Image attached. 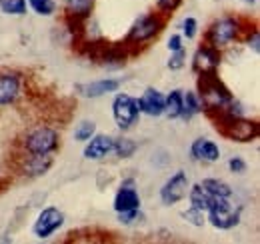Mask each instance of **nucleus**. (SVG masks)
Instances as JSON below:
<instances>
[{"mask_svg":"<svg viewBox=\"0 0 260 244\" xmlns=\"http://www.w3.org/2000/svg\"><path fill=\"white\" fill-rule=\"evenodd\" d=\"M198 98L202 112L212 120L220 116L228 108V104L234 100L232 92L226 88V84L218 78V72L212 74H200L198 76Z\"/></svg>","mask_w":260,"mask_h":244,"instance_id":"1","label":"nucleus"},{"mask_svg":"<svg viewBox=\"0 0 260 244\" xmlns=\"http://www.w3.org/2000/svg\"><path fill=\"white\" fill-rule=\"evenodd\" d=\"M164 26H166V16L160 14L158 10L142 14L128 28V34L124 36L122 44L128 48V52H138L140 48L148 46V42L158 38V34L164 30Z\"/></svg>","mask_w":260,"mask_h":244,"instance_id":"2","label":"nucleus"},{"mask_svg":"<svg viewBox=\"0 0 260 244\" xmlns=\"http://www.w3.org/2000/svg\"><path fill=\"white\" fill-rule=\"evenodd\" d=\"M248 28L250 26H244L242 18L238 16H220L208 26V30L204 34V42L218 50H224L236 40H242Z\"/></svg>","mask_w":260,"mask_h":244,"instance_id":"3","label":"nucleus"},{"mask_svg":"<svg viewBox=\"0 0 260 244\" xmlns=\"http://www.w3.org/2000/svg\"><path fill=\"white\" fill-rule=\"evenodd\" d=\"M214 128L218 130L220 136H224L230 142L238 144H248L254 142L260 136V126L256 120H250L246 116H236V118H214Z\"/></svg>","mask_w":260,"mask_h":244,"instance_id":"4","label":"nucleus"},{"mask_svg":"<svg viewBox=\"0 0 260 244\" xmlns=\"http://www.w3.org/2000/svg\"><path fill=\"white\" fill-rule=\"evenodd\" d=\"M20 148L24 154H54L60 148V134L52 126H36L22 136Z\"/></svg>","mask_w":260,"mask_h":244,"instance_id":"5","label":"nucleus"},{"mask_svg":"<svg viewBox=\"0 0 260 244\" xmlns=\"http://www.w3.org/2000/svg\"><path fill=\"white\" fill-rule=\"evenodd\" d=\"M206 220L216 230H232L242 220V206L234 204L230 198H214L206 210Z\"/></svg>","mask_w":260,"mask_h":244,"instance_id":"6","label":"nucleus"},{"mask_svg":"<svg viewBox=\"0 0 260 244\" xmlns=\"http://www.w3.org/2000/svg\"><path fill=\"white\" fill-rule=\"evenodd\" d=\"M112 118L116 122V126L120 130H130L138 118H140V110L136 104V98L130 96L126 92H118L112 100Z\"/></svg>","mask_w":260,"mask_h":244,"instance_id":"7","label":"nucleus"},{"mask_svg":"<svg viewBox=\"0 0 260 244\" xmlns=\"http://www.w3.org/2000/svg\"><path fill=\"white\" fill-rule=\"evenodd\" d=\"M96 0H64V20L72 34H84V22L90 20Z\"/></svg>","mask_w":260,"mask_h":244,"instance_id":"8","label":"nucleus"},{"mask_svg":"<svg viewBox=\"0 0 260 244\" xmlns=\"http://www.w3.org/2000/svg\"><path fill=\"white\" fill-rule=\"evenodd\" d=\"M64 224V214L56 206H46L36 216L32 224V234L38 240H46L52 234H56Z\"/></svg>","mask_w":260,"mask_h":244,"instance_id":"9","label":"nucleus"},{"mask_svg":"<svg viewBox=\"0 0 260 244\" xmlns=\"http://www.w3.org/2000/svg\"><path fill=\"white\" fill-rule=\"evenodd\" d=\"M188 188H190V180H188L186 172L184 170H176L160 188V202H162L164 206L178 204L180 200L186 198Z\"/></svg>","mask_w":260,"mask_h":244,"instance_id":"10","label":"nucleus"},{"mask_svg":"<svg viewBox=\"0 0 260 244\" xmlns=\"http://www.w3.org/2000/svg\"><path fill=\"white\" fill-rule=\"evenodd\" d=\"M220 62H222V50H218V48H214V46L204 42L202 46L196 48L194 56H192V72L196 76L218 72Z\"/></svg>","mask_w":260,"mask_h":244,"instance_id":"11","label":"nucleus"},{"mask_svg":"<svg viewBox=\"0 0 260 244\" xmlns=\"http://www.w3.org/2000/svg\"><path fill=\"white\" fill-rule=\"evenodd\" d=\"M140 204H142V200H140V194L136 188V180L132 176L124 178L114 194V202H112L114 212L118 214L124 210H136V208H140Z\"/></svg>","mask_w":260,"mask_h":244,"instance_id":"12","label":"nucleus"},{"mask_svg":"<svg viewBox=\"0 0 260 244\" xmlns=\"http://www.w3.org/2000/svg\"><path fill=\"white\" fill-rule=\"evenodd\" d=\"M22 94V74L16 70L0 72V106L14 104Z\"/></svg>","mask_w":260,"mask_h":244,"instance_id":"13","label":"nucleus"},{"mask_svg":"<svg viewBox=\"0 0 260 244\" xmlns=\"http://www.w3.org/2000/svg\"><path fill=\"white\" fill-rule=\"evenodd\" d=\"M52 164H54L52 154H24L18 170L26 178H40L52 168Z\"/></svg>","mask_w":260,"mask_h":244,"instance_id":"14","label":"nucleus"},{"mask_svg":"<svg viewBox=\"0 0 260 244\" xmlns=\"http://www.w3.org/2000/svg\"><path fill=\"white\" fill-rule=\"evenodd\" d=\"M120 86H122L120 78H100V80H92V82H80L74 86V90L82 98H100V96L118 92Z\"/></svg>","mask_w":260,"mask_h":244,"instance_id":"15","label":"nucleus"},{"mask_svg":"<svg viewBox=\"0 0 260 244\" xmlns=\"http://www.w3.org/2000/svg\"><path fill=\"white\" fill-rule=\"evenodd\" d=\"M136 104L140 114H146L150 118H158L164 114V94L152 86H148L140 98H136Z\"/></svg>","mask_w":260,"mask_h":244,"instance_id":"16","label":"nucleus"},{"mask_svg":"<svg viewBox=\"0 0 260 244\" xmlns=\"http://www.w3.org/2000/svg\"><path fill=\"white\" fill-rule=\"evenodd\" d=\"M190 158L194 162H204V164H212L220 160V148L214 140L208 138H196L190 144Z\"/></svg>","mask_w":260,"mask_h":244,"instance_id":"17","label":"nucleus"},{"mask_svg":"<svg viewBox=\"0 0 260 244\" xmlns=\"http://www.w3.org/2000/svg\"><path fill=\"white\" fill-rule=\"evenodd\" d=\"M112 148H114V138L112 136H108V134H94L90 140H86L82 156L86 160H102L108 154H112Z\"/></svg>","mask_w":260,"mask_h":244,"instance_id":"18","label":"nucleus"},{"mask_svg":"<svg viewBox=\"0 0 260 244\" xmlns=\"http://www.w3.org/2000/svg\"><path fill=\"white\" fill-rule=\"evenodd\" d=\"M200 112H202V106H200L198 94L192 90H182V114H180V120H192Z\"/></svg>","mask_w":260,"mask_h":244,"instance_id":"19","label":"nucleus"},{"mask_svg":"<svg viewBox=\"0 0 260 244\" xmlns=\"http://www.w3.org/2000/svg\"><path fill=\"white\" fill-rule=\"evenodd\" d=\"M188 202H190V206H194L198 210H202V212H206L208 208H210V204H212V196L200 186V184H190V188H188Z\"/></svg>","mask_w":260,"mask_h":244,"instance_id":"20","label":"nucleus"},{"mask_svg":"<svg viewBox=\"0 0 260 244\" xmlns=\"http://www.w3.org/2000/svg\"><path fill=\"white\" fill-rule=\"evenodd\" d=\"M212 198H232V188H230V184H226L224 180H220V178H204L202 182H198Z\"/></svg>","mask_w":260,"mask_h":244,"instance_id":"21","label":"nucleus"},{"mask_svg":"<svg viewBox=\"0 0 260 244\" xmlns=\"http://www.w3.org/2000/svg\"><path fill=\"white\" fill-rule=\"evenodd\" d=\"M164 114L170 120L180 118L182 114V90H170L168 96H164Z\"/></svg>","mask_w":260,"mask_h":244,"instance_id":"22","label":"nucleus"},{"mask_svg":"<svg viewBox=\"0 0 260 244\" xmlns=\"http://www.w3.org/2000/svg\"><path fill=\"white\" fill-rule=\"evenodd\" d=\"M138 150V144L128 138V136H120V138H114V148H112V152L116 154L118 158H132L134 154Z\"/></svg>","mask_w":260,"mask_h":244,"instance_id":"23","label":"nucleus"},{"mask_svg":"<svg viewBox=\"0 0 260 244\" xmlns=\"http://www.w3.org/2000/svg\"><path fill=\"white\" fill-rule=\"evenodd\" d=\"M26 8V0H0V12L8 16H24Z\"/></svg>","mask_w":260,"mask_h":244,"instance_id":"24","label":"nucleus"},{"mask_svg":"<svg viewBox=\"0 0 260 244\" xmlns=\"http://www.w3.org/2000/svg\"><path fill=\"white\" fill-rule=\"evenodd\" d=\"M26 4L32 8V12L38 14V16H54L56 8H58L54 0H26Z\"/></svg>","mask_w":260,"mask_h":244,"instance_id":"25","label":"nucleus"},{"mask_svg":"<svg viewBox=\"0 0 260 244\" xmlns=\"http://www.w3.org/2000/svg\"><path fill=\"white\" fill-rule=\"evenodd\" d=\"M94 134H96V122L94 120H82L74 128V140H78V142H86Z\"/></svg>","mask_w":260,"mask_h":244,"instance_id":"26","label":"nucleus"},{"mask_svg":"<svg viewBox=\"0 0 260 244\" xmlns=\"http://www.w3.org/2000/svg\"><path fill=\"white\" fill-rule=\"evenodd\" d=\"M182 218H184L188 224L196 226V228H200V226L206 224V212L198 210V208H194V206H188L186 210H182Z\"/></svg>","mask_w":260,"mask_h":244,"instance_id":"27","label":"nucleus"},{"mask_svg":"<svg viewBox=\"0 0 260 244\" xmlns=\"http://www.w3.org/2000/svg\"><path fill=\"white\" fill-rule=\"evenodd\" d=\"M242 40H244V44H246L248 48H252V52H254V54H258L260 52V32H258L256 26L248 28L246 34L242 36Z\"/></svg>","mask_w":260,"mask_h":244,"instance_id":"28","label":"nucleus"},{"mask_svg":"<svg viewBox=\"0 0 260 244\" xmlns=\"http://www.w3.org/2000/svg\"><path fill=\"white\" fill-rule=\"evenodd\" d=\"M184 64H186V50L184 48H180L176 52H170V58L166 62L168 70H180V68H184Z\"/></svg>","mask_w":260,"mask_h":244,"instance_id":"29","label":"nucleus"},{"mask_svg":"<svg viewBox=\"0 0 260 244\" xmlns=\"http://www.w3.org/2000/svg\"><path fill=\"white\" fill-rule=\"evenodd\" d=\"M196 34H198V20L194 16H186L182 20V38L192 40V38H196Z\"/></svg>","mask_w":260,"mask_h":244,"instance_id":"30","label":"nucleus"},{"mask_svg":"<svg viewBox=\"0 0 260 244\" xmlns=\"http://www.w3.org/2000/svg\"><path fill=\"white\" fill-rule=\"evenodd\" d=\"M180 4H182V0H156V10L168 18L172 12L178 10Z\"/></svg>","mask_w":260,"mask_h":244,"instance_id":"31","label":"nucleus"},{"mask_svg":"<svg viewBox=\"0 0 260 244\" xmlns=\"http://www.w3.org/2000/svg\"><path fill=\"white\" fill-rule=\"evenodd\" d=\"M142 218V212H140V208H136V210H124V212H118V222L120 224H124V226H132L134 222H138Z\"/></svg>","mask_w":260,"mask_h":244,"instance_id":"32","label":"nucleus"},{"mask_svg":"<svg viewBox=\"0 0 260 244\" xmlns=\"http://www.w3.org/2000/svg\"><path fill=\"white\" fill-rule=\"evenodd\" d=\"M228 168H230L232 174H244L246 168H248V164H246V160H242L240 156H232V158L228 160Z\"/></svg>","mask_w":260,"mask_h":244,"instance_id":"33","label":"nucleus"},{"mask_svg":"<svg viewBox=\"0 0 260 244\" xmlns=\"http://www.w3.org/2000/svg\"><path fill=\"white\" fill-rule=\"evenodd\" d=\"M166 48H168V52H176V50L184 48V38H182V34H170V38H168V42H166Z\"/></svg>","mask_w":260,"mask_h":244,"instance_id":"34","label":"nucleus"},{"mask_svg":"<svg viewBox=\"0 0 260 244\" xmlns=\"http://www.w3.org/2000/svg\"><path fill=\"white\" fill-rule=\"evenodd\" d=\"M242 2H244V4H250V6H252V4H256V0H242Z\"/></svg>","mask_w":260,"mask_h":244,"instance_id":"35","label":"nucleus"}]
</instances>
